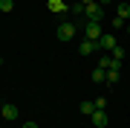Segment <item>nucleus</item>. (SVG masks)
<instances>
[{"label": "nucleus", "instance_id": "21", "mask_svg": "<svg viewBox=\"0 0 130 128\" xmlns=\"http://www.w3.org/2000/svg\"><path fill=\"white\" fill-rule=\"evenodd\" d=\"M0 67H3V58H0Z\"/></svg>", "mask_w": 130, "mask_h": 128}, {"label": "nucleus", "instance_id": "10", "mask_svg": "<svg viewBox=\"0 0 130 128\" xmlns=\"http://www.w3.org/2000/svg\"><path fill=\"white\" fill-rule=\"evenodd\" d=\"M116 18H130V3H119V12Z\"/></svg>", "mask_w": 130, "mask_h": 128}, {"label": "nucleus", "instance_id": "1", "mask_svg": "<svg viewBox=\"0 0 130 128\" xmlns=\"http://www.w3.org/2000/svg\"><path fill=\"white\" fill-rule=\"evenodd\" d=\"M84 18H87V20H95V24H101V20H104V9H101L98 3H87V6H84Z\"/></svg>", "mask_w": 130, "mask_h": 128}, {"label": "nucleus", "instance_id": "18", "mask_svg": "<svg viewBox=\"0 0 130 128\" xmlns=\"http://www.w3.org/2000/svg\"><path fill=\"white\" fill-rule=\"evenodd\" d=\"M95 3H98V6H101V9H107V6H110V3H113V0H95Z\"/></svg>", "mask_w": 130, "mask_h": 128}, {"label": "nucleus", "instance_id": "3", "mask_svg": "<svg viewBox=\"0 0 130 128\" xmlns=\"http://www.w3.org/2000/svg\"><path fill=\"white\" fill-rule=\"evenodd\" d=\"M95 47H98V50H107V52H113V50H116V47H119V44H116V38H113V35H110V32H104V35H101V38H98V41H95Z\"/></svg>", "mask_w": 130, "mask_h": 128}, {"label": "nucleus", "instance_id": "11", "mask_svg": "<svg viewBox=\"0 0 130 128\" xmlns=\"http://www.w3.org/2000/svg\"><path fill=\"white\" fill-rule=\"evenodd\" d=\"M107 85H119V70H107Z\"/></svg>", "mask_w": 130, "mask_h": 128}, {"label": "nucleus", "instance_id": "4", "mask_svg": "<svg viewBox=\"0 0 130 128\" xmlns=\"http://www.w3.org/2000/svg\"><path fill=\"white\" fill-rule=\"evenodd\" d=\"M72 35H75V24H72V20H64V24L58 26V38L61 41H70Z\"/></svg>", "mask_w": 130, "mask_h": 128}, {"label": "nucleus", "instance_id": "16", "mask_svg": "<svg viewBox=\"0 0 130 128\" xmlns=\"http://www.w3.org/2000/svg\"><path fill=\"white\" fill-rule=\"evenodd\" d=\"M124 24H127L124 18H113V26H116V29H121V26H124Z\"/></svg>", "mask_w": 130, "mask_h": 128}, {"label": "nucleus", "instance_id": "2", "mask_svg": "<svg viewBox=\"0 0 130 128\" xmlns=\"http://www.w3.org/2000/svg\"><path fill=\"white\" fill-rule=\"evenodd\" d=\"M101 24H95V20H87V24H84V38L87 41H98L101 38Z\"/></svg>", "mask_w": 130, "mask_h": 128}, {"label": "nucleus", "instance_id": "20", "mask_svg": "<svg viewBox=\"0 0 130 128\" xmlns=\"http://www.w3.org/2000/svg\"><path fill=\"white\" fill-rule=\"evenodd\" d=\"M124 29H127V35H130V24H124Z\"/></svg>", "mask_w": 130, "mask_h": 128}, {"label": "nucleus", "instance_id": "5", "mask_svg": "<svg viewBox=\"0 0 130 128\" xmlns=\"http://www.w3.org/2000/svg\"><path fill=\"white\" fill-rule=\"evenodd\" d=\"M0 117H3V119H18V117H20V111L14 108L12 102H6L3 108H0Z\"/></svg>", "mask_w": 130, "mask_h": 128}, {"label": "nucleus", "instance_id": "14", "mask_svg": "<svg viewBox=\"0 0 130 128\" xmlns=\"http://www.w3.org/2000/svg\"><path fill=\"white\" fill-rule=\"evenodd\" d=\"M110 58H116V61H124V50H121V47H116V50L110 52Z\"/></svg>", "mask_w": 130, "mask_h": 128}, {"label": "nucleus", "instance_id": "13", "mask_svg": "<svg viewBox=\"0 0 130 128\" xmlns=\"http://www.w3.org/2000/svg\"><path fill=\"white\" fill-rule=\"evenodd\" d=\"M81 111H84V114H93V111H95V102H81Z\"/></svg>", "mask_w": 130, "mask_h": 128}, {"label": "nucleus", "instance_id": "6", "mask_svg": "<svg viewBox=\"0 0 130 128\" xmlns=\"http://www.w3.org/2000/svg\"><path fill=\"white\" fill-rule=\"evenodd\" d=\"M90 119H93L95 128H107V111H93V114H90Z\"/></svg>", "mask_w": 130, "mask_h": 128}, {"label": "nucleus", "instance_id": "7", "mask_svg": "<svg viewBox=\"0 0 130 128\" xmlns=\"http://www.w3.org/2000/svg\"><path fill=\"white\" fill-rule=\"evenodd\" d=\"M95 50H98L95 41H81V44H78V52H81V55H93Z\"/></svg>", "mask_w": 130, "mask_h": 128}, {"label": "nucleus", "instance_id": "15", "mask_svg": "<svg viewBox=\"0 0 130 128\" xmlns=\"http://www.w3.org/2000/svg\"><path fill=\"white\" fill-rule=\"evenodd\" d=\"M70 12H72V15H84V3H75V6H70Z\"/></svg>", "mask_w": 130, "mask_h": 128}, {"label": "nucleus", "instance_id": "8", "mask_svg": "<svg viewBox=\"0 0 130 128\" xmlns=\"http://www.w3.org/2000/svg\"><path fill=\"white\" fill-rule=\"evenodd\" d=\"M46 9H49V12H67V3H64V0H49Z\"/></svg>", "mask_w": 130, "mask_h": 128}, {"label": "nucleus", "instance_id": "12", "mask_svg": "<svg viewBox=\"0 0 130 128\" xmlns=\"http://www.w3.org/2000/svg\"><path fill=\"white\" fill-rule=\"evenodd\" d=\"M14 9V0H0V12H12Z\"/></svg>", "mask_w": 130, "mask_h": 128}, {"label": "nucleus", "instance_id": "19", "mask_svg": "<svg viewBox=\"0 0 130 128\" xmlns=\"http://www.w3.org/2000/svg\"><path fill=\"white\" fill-rule=\"evenodd\" d=\"M81 3H84V6H87V3H95V0H81Z\"/></svg>", "mask_w": 130, "mask_h": 128}, {"label": "nucleus", "instance_id": "17", "mask_svg": "<svg viewBox=\"0 0 130 128\" xmlns=\"http://www.w3.org/2000/svg\"><path fill=\"white\" fill-rule=\"evenodd\" d=\"M20 128H38V122H35V119H26V122L20 125Z\"/></svg>", "mask_w": 130, "mask_h": 128}, {"label": "nucleus", "instance_id": "9", "mask_svg": "<svg viewBox=\"0 0 130 128\" xmlns=\"http://www.w3.org/2000/svg\"><path fill=\"white\" fill-rule=\"evenodd\" d=\"M90 79H93L95 85H101V82H107V70H101V67H95V70H93V76H90Z\"/></svg>", "mask_w": 130, "mask_h": 128}]
</instances>
